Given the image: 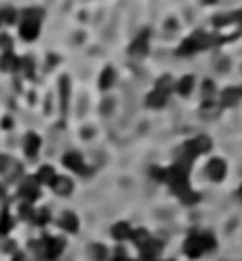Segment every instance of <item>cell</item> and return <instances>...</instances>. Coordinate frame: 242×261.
Wrapping results in <instances>:
<instances>
[{"mask_svg":"<svg viewBox=\"0 0 242 261\" xmlns=\"http://www.w3.org/2000/svg\"><path fill=\"white\" fill-rule=\"evenodd\" d=\"M217 246V240L210 231H204V233H191L189 238L185 240V255L191 257V259H198L200 255H204L206 250H214Z\"/></svg>","mask_w":242,"mask_h":261,"instance_id":"cell-1","label":"cell"},{"mask_svg":"<svg viewBox=\"0 0 242 261\" xmlns=\"http://www.w3.org/2000/svg\"><path fill=\"white\" fill-rule=\"evenodd\" d=\"M172 87H174V83H172V77L164 75V77H161V79L157 81L155 89L149 94V98H147V104L151 106V109H161V106L166 104V100H168L170 92H172Z\"/></svg>","mask_w":242,"mask_h":261,"instance_id":"cell-2","label":"cell"},{"mask_svg":"<svg viewBox=\"0 0 242 261\" xmlns=\"http://www.w3.org/2000/svg\"><path fill=\"white\" fill-rule=\"evenodd\" d=\"M212 37H208L206 32H193L191 37H187L183 41V45L178 47V56H189V53H195V51H200V49H206V47H210L212 45Z\"/></svg>","mask_w":242,"mask_h":261,"instance_id":"cell-3","label":"cell"},{"mask_svg":"<svg viewBox=\"0 0 242 261\" xmlns=\"http://www.w3.org/2000/svg\"><path fill=\"white\" fill-rule=\"evenodd\" d=\"M39 181H37V176H26L22 185H20V195L24 197L28 204L32 202H37L39 200V195H41V189H39Z\"/></svg>","mask_w":242,"mask_h":261,"instance_id":"cell-4","label":"cell"},{"mask_svg":"<svg viewBox=\"0 0 242 261\" xmlns=\"http://www.w3.org/2000/svg\"><path fill=\"white\" fill-rule=\"evenodd\" d=\"M210 149V138L208 136H198L193 138L189 142H185V149H183V155L195 159L198 155H202V153H206Z\"/></svg>","mask_w":242,"mask_h":261,"instance_id":"cell-5","label":"cell"},{"mask_svg":"<svg viewBox=\"0 0 242 261\" xmlns=\"http://www.w3.org/2000/svg\"><path fill=\"white\" fill-rule=\"evenodd\" d=\"M64 244L66 242L62 238H51V236H45L43 238V253H45V259H58L62 255V250H64Z\"/></svg>","mask_w":242,"mask_h":261,"instance_id":"cell-6","label":"cell"},{"mask_svg":"<svg viewBox=\"0 0 242 261\" xmlns=\"http://www.w3.org/2000/svg\"><path fill=\"white\" fill-rule=\"evenodd\" d=\"M149 53V30H142L138 34V39L132 43V47H130V56L134 60H142Z\"/></svg>","mask_w":242,"mask_h":261,"instance_id":"cell-7","label":"cell"},{"mask_svg":"<svg viewBox=\"0 0 242 261\" xmlns=\"http://www.w3.org/2000/svg\"><path fill=\"white\" fill-rule=\"evenodd\" d=\"M62 161H64V166H66V168L75 170V172H79V174H89V168H85V164H83V157H81L77 151H70V153H66V155L62 157Z\"/></svg>","mask_w":242,"mask_h":261,"instance_id":"cell-8","label":"cell"},{"mask_svg":"<svg viewBox=\"0 0 242 261\" xmlns=\"http://www.w3.org/2000/svg\"><path fill=\"white\" fill-rule=\"evenodd\" d=\"M227 172V166H225V161L219 159V157H214L208 161V166H206V174H208L212 181H223V176H225Z\"/></svg>","mask_w":242,"mask_h":261,"instance_id":"cell-9","label":"cell"},{"mask_svg":"<svg viewBox=\"0 0 242 261\" xmlns=\"http://www.w3.org/2000/svg\"><path fill=\"white\" fill-rule=\"evenodd\" d=\"M159 253H161V242L159 240L149 238L145 244L140 246V255H142V259H147V261H155V257Z\"/></svg>","mask_w":242,"mask_h":261,"instance_id":"cell-10","label":"cell"},{"mask_svg":"<svg viewBox=\"0 0 242 261\" xmlns=\"http://www.w3.org/2000/svg\"><path fill=\"white\" fill-rule=\"evenodd\" d=\"M39 149H41V136H39V134H34V132H28V134H26V138H24L26 155H28V157H37Z\"/></svg>","mask_w":242,"mask_h":261,"instance_id":"cell-11","label":"cell"},{"mask_svg":"<svg viewBox=\"0 0 242 261\" xmlns=\"http://www.w3.org/2000/svg\"><path fill=\"white\" fill-rule=\"evenodd\" d=\"M41 32V22H24L20 26V37L24 41H37Z\"/></svg>","mask_w":242,"mask_h":261,"instance_id":"cell-12","label":"cell"},{"mask_svg":"<svg viewBox=\"0 0 242 261\" xmlns=\"http://www.w3.org/2000/svg\"><path fill=\"white\" fill-rule=\"evenodd\" d=\"M20 68V58L15 56V53L7 51L3 58H0V70H5V73H15V70Z\"/></svg>","mask_w":242,"mask_h":261,"instance_id":"cell-13","label":"cell"},{"mask_svg":"<svg viewBox=\"0 0 242 261\" xmlns=\"http://www.w3.org/2000/svg\"><path fill=\"white\" fill-rule=\"evenodd\" d=\"M51 187L58 195H70V191H73V181H70L68 176H56V181H53Z\"/></svg>","mask_w":242,"mask_h":261,"instance_id":"cell-14","label":"cell"},{"mask_svg":"<svg viewBox=\"0 0 242 261\" xmlns=\"http://www.w3.org/2000/svg\"><path fill=\"white\" fill-rule=\"evenodd\" d=\"M240 98H242V89H240V87H229V89H225V92H223L221 104H223V106H236Z\"/></svg>","mask_w":242,"mask_h":261,"instance_id":"cell-15","label":"cell"},{"mask_svg":"<svg viewBox=\"0 0 242 261\" xmlns=\"http://www.w3.org/2000/svg\"><path fill=\"white\" fill-rule=\"evenodd\" d=\"M60 227L66 229V231H70V233H75V231L79 229L77 214H75V212H64V214H62V219H60Z\"/></svg>","mask_w":242,"mask_h":261,"instance_id":"cell-16","label":"cell"},{"mask_svg":"<svg viewBox=\"0 0 242 261\" xmlns=\"http://www.w3.org/2000/svg\"><path fill=\"white\" fill-rule=\"evenodd\" d=\"M56 170H53L51 166H43L39 172H37V181L43 183V185H53V181H56Z\"/></svg>","mask_w":242,"mask_h":261,"instance_id":"cell-17","label":"cell"},{"mask_svg":"<svg viewBox=\"0 0 242 261\" xmlns=\"http://www.w3.org/2000/svg\"><path fill=\"white\" fill-rule=\"evenodd\" d=\"M111 233H113V238H117V240H125V238H132V227L128 223H115L113 225V229H111Z\"/></svg>","mask_w":242,"mask_h":261,"instance_id":"cell-18","label":"cell"},{"mask_svg":"<svg viewBox=\"0 0 242 261\" xmlns=\"http://www.w3.org/2000/svg\"><path fill=\"white\" fill-rule=\"evenodd\" d=\"M13 225H15V221L11 219L9 210L3 208V212H0V236H7V233L13 229Z\"/></svg>","mask_w":242,"mask_h":261,"instance_id":"cell-19","label":"cell"},{"mask_svg":"<svg viewBox=\"0 0 242 261\" xmlns=\"http://www.w3.org/2000/svg\"><path fill=\"white\" fill-rule=\"evenodd\" d=\"M193 83H195L193 77L187 75V77H183V79L176 83V92L181 94V96H189V94L193 92Z\"/></svg>","mask_w":242,"mask_h":261,"instance_id":"cell-20","label":"cell"},{"mask_svg":"<svg viewBox=\"0 0 242 261\" xmlns=\"http://www.w3.org/2000/svg\"><path fill=\"white\" fill-rule=\"evenodd\" d=\"M68 89H70L68 77H62L60 79V96H62V111L64 113H66V106H68Z\"/></svg>","mask_w":242,"mask_h":261,"instance_id":"cell-21","label":"cell"},{"mask_svg":"<svg viewBox=\"0 0 242 261\" xmlns=\"http://www.w3.org/2000/svg\"><path fill=\"white\" fill-rule=\"evenodd\" d=\"M113 83H115V70L109 66V68H104L100 75V89H109Z\"/></svg>","mask_w":242,"mask_h":261,"instance_id":"cell-22","label":"cell"},{"mask_svg":"<svg viewBox=\"0 0 242 261\" xmlns=\"http://www.w3.org/2000/svg\"><path fill=\"white\" fill-rule=\"evenodd\" d=\"M20 68L24 70V75L28 77V79H32V77H34V60H32L30 56H26V58H22V60H20Z\"/></svg>","mask_w":242,"mask_h":261,"instance_id":"cell-23","label":"cell"},{"mask_svg":"<svg viewBox=\"0 0 242 261\" xmlns=\"http://www.w3.org/2000/svg\"><path fill=\"white\" fill-rule=\"evenodd\" d=\"M149 238H151V236H149V231H147V229H142V227L136 229V231H132V240H134V244H136L138 248H140L142 244H145V242H147Z\"/></svg>","mask_w":242,"mask_h":261,"instance_id":"cell-24","label":"cell"},{"mask_svg":"<svg viewBox=\"0 0 242 261\" xmlns=\"http://www.w3.org/2000/svg\"><path fill=\"white\" fill-rule=\"evenodd\" d=\"M0 20H3V24H15L17 11H15L13 7H5L3 11H0Z\"/></svg>","mask_w":242,"mask_h":261,"instance_id":"cell-25","label":"cell"},{"mask_svg":"<svg viewBox=\"0 0 242 261\" xmlns=\"http://www.w3.org/2000/svg\"><path fill=\"white\" fill-rule=\"evenodd\" d=\"M34 214H37V210L32 208V204H22L20 206V217L24 219V221H34Z\"/></svg>","mask_w":242,"mask_h":261,"instance_id":"cell-26","label":"cell"},{"mask_svg":"<svg viewBox=\"0 0 242 261\" xmlns=\"http://www.w3.org/2000/svg\"><path fill=\"white\" fill-rule=\"evenodd\" d=\"M89 253H92V257L96 259V261H106V248L102 246V244H92V248H89Z\"/></svg>","mask_w":242,"mask_h":261,"instance_id":"cell-27","label":"cell"},{"mask_svg":"<svg viewBox=\"0 0 242 261\" xmlns=\"http://www.w3.org/2000/svg\"><path fill=\"white\" fill-rule=\"evenodd\" d=\"M43 11H37V9H28L24 11V22H41Z\"/></svg>","mask_w":242,"mask_h":261,"instance_id":"cell-28","label":"cell"},{"mask_svg":"<svg viewBox=\"0 0 242 261\" xmlns=\"http://www.w3.org/2000/svg\"><path fill=\"white\" fill-rule=\"evenodd\" d=\"M49 217H51V214H49V210H47V208H41V210H37V214H34V223L45 225V223L49 221Z\"/></svg>","mask_w":242,"mask_h":261,"instance_id":"cell-29","label":"cell"},{"mask_svg":"<svg viewBox=\"0 0 242 261\" xmlns=\"http://www.w3.org/2000/svg\"><path fill=\"white\" fill-rule=\"evenodd\" d=\"M151 174L155 181H166V168H151Z\"/></svg>","mask_w":242,"mask_h":261,"instance_id":"cell-30","label":"cell"},{"mask_svg":"<svg viewBox=\"0 0 242 261\" xmlns=\"http://www.w3.org/2000/svg\"><path fill=\"white\" fill-rule=\"evenodd\" d=\"M0 47L5 49V53H7V51H11V37L3 34V37H0Z\"/></svg>","mask_w":242,"mask_h":261,"instance_id":"cell-31","label":"cell"},{"mask_svg":"<svg viewBox=\"0 0 242 261\" xmlns=\"http://www.w3.org/2000/svg\"><path fill=\"white\" fill-rule=\"evenodd\" d=\"M9 166H13V161L9 159L7 155H0V172H7Z\"/></svg>","mask_w":242,"mask_h":261,"instance_id":"cell-32","label":"cell"},{"mask_svg":"<svg viewBox=\"0 0 242 261\" xmlns=\"http://www.w3.org/2000/svg\"><path fill=\"white\" fill-rule=\"evenodd\" d=\"M212 89H214L212 81H204V94H206V96H212Z\"/></svg>","mask_w":242,"mask_h":261,"instance_id":"cell-33","label":"cell"},{"mask_svg":"<svg viewBox=\"0 0 242 261\" xmlns=\"http://www.w3.org/2000/svg\"><path fill=\"white\" fill-rule=\"evenodd\" d=\"M3 128H5V130H11V128H13V121L9 119V117H7V119H3Z\"/></svg>","mask_w":242,"mask_h":261,"instance_id":"cell-34","label":"cell"},{"mask_svg":"<svg viewBox=\"0 0 242 261\" xmlns=\"http://www.w3.org/2000/svg\"><path fill=\"white\" fill-rule=\"evenodd\" d=\"M13 261H24V255H22V253H15V255H13Z\"/></svg>","mask_w":242,"mask_h":261,"instance_id":"cell-35","label":"cell"},{"mask_svg":"<svg viewBox=\"0 0 242 261\" xmlns=\"http://www.w3.org/2000/svg\"><path fill=\"white\" fill-rule=\"evenodd\" d=\"M238 193H240V200H242V187H240V189H238Z\"/></svg>","mask_w":242,"mask_h":261,"instance_id":"cell-36","label":"cell"},{"mask_svg":"<svg viewBox=\"0 0 242 261\" xmlns=\"http://www.w3.org/2000/svg\"><path fill=\"white\" fill-rule=\"evenodd\" d=\"M0 24H3V20H0Z\"/></svg>","mask_w":242,"mask_h":261,"instance_id":"cell-37","label":"cell"},{"mask_svg":"<svg viewBox=\"0 0 242 261\" xmlns=\"http://www.w3.org/2000/svg\"><path fill=\"white\" fill-rule=\"evenodd\" d=\"M168 261H170V259H168Z\"/></svg>","mask_w":242,"mask_h":261,"instance_id":"cell-38","label":"cell"}]
</instances>
